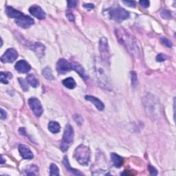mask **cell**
Segmentation results:
<instances>
[{
    "instance_id": "52a82bcc",
    "label": "cell",
    "mask_w": 176,
    "mask_h": 176,
    "mask_svg": "<svg viewBox=\"0 0 176 176\" xmlns=\"http://www.w3.org/2000/svg\"><path fill=\"white\" fill-rule=\"evenodd\" d=\"M28 105L34 114L37 117H40L43 113V108L41 102L37 98L32 97L28 100Z\"/></svg>"
},
{
    "instance_id": "ac0fdd59",
    "label": "cell",
    "mask_w": 176,
    "mask_h": 176,
    "mask_svg": "<svg viewBox=\"0 0 176 176\" xmlns=\"http://www.w3.org/2000/svg\"><path fill=\"white\" fill-rule=\"evenodd\" d=\"M111 159L113 166L116 168H120L123 166V158L120 156L119 155L115 153H112L111 154Z\"/></svg>"
},
{
    "instance_id": "1f68e13d",
    "label": "cell",
    "mask_w": 176,
    "mask_h": 176,
    "mask_svg": "<svg viewBox=\"0 0 176 176\" xmlns=\"http://www.w3.org/2000/svg\"><path fill=\"white\" fill-rule=\"evenodd\" d=\"M139 3H140L141 6L143 7V8H147L149 6L150 2L149 1H147V0H144V1H140Z\"/></svg>"
},
{
    "instance_id": "44dd1931",
    "label": "cell",
    "mask_w": 176,
    "mask_h": 176,
    "mask_svg": "<svg viewBox=\"0 0 176 176\" xmlns=\"http://www.w3.org/2000/svg\"><path fill=\"white\" fill-rule=\"evenodd\" d=\"M48 129L53 133H58L60 132L61 129L59 123L55 121H50L49 123H48Z\"/></svg>"
},
{
    "instance_id": "5bb4252c",
    "label": "cell",
    "mask_w": 176,
    "mask_h": 176,
    "mask_svg": "<svg viewBox=\"0 0 176 176\" xmlns=\"http://www.w3.org/2000/svg\"><path fill=\"white\" fill-rule=\"evenodd\" d=\"M30 48L36 53L38 57H42L45 53V46L42 43L36 42L30 45Z\"/></svg>"
},
{
    "instance_id": "d590c367",
    "label": "cell",
    "mask_w": 176,
    "mask_h": 176,
    "mask_svg": "<svg viewBox=\"0 0 176 176\" xmlns=\"http://www.w3.org/2000/svg\"><path fill=\"white\" fill-rule=\"evenodd\" d=\"M66 16L68 17V19L70 21L72 22H74V15L72 14V13H68L66 14Z\"/></svg>"
},
{
    "instance_id": "30bf717a",
    "label": "cell",
    "mask_w": 176,
    "mask_h": 176,
    "mask_svg": "<svg viewBox=\"0 0 176 176\" xmlns=\"http://www.w3.org/2000/svg\"><path fill=\"white\" fill-rule=\"evenodd\" d=\"M15 23L19 26L23 28H28L33 25L34 23V21L32 17L25 15L23 14L22 16H21L18 19H15Z\"/></svg>"
},
{
    "instance_id": "8992f818",
    "label": "cell",
    "mask_w": 176,
    "mask_h": 176,
    "mask_svg": "<svg viewBox=\"0 0 176 176\" xmlns=\"http://www.w3.org/2000/svg\"><path fill=\"white\" fill-rule=\"evenodd\" d=\"M96 73L100 83L103 85L104 88H109V83L108 81V76L105 73V69L102 67L101 63H99L98 66L96 65Z\"/></svg>"
},
{
    "instance_id": "4dcf8cb0",
    "label": "cell",
    "mask_w": 176,
    "mask_h": 176,
    "mask_svg": "<svg viewBox=\"0 0 176 176\" xmlns=\"http://www.w3.org/2000/svg\"><path fill=\"white\" fill-rule=\"evenodd\" d=\"M167 59V57L164 54H159L156 57V61L158 62H163Z\"/></svg>"
},
{
    "instance_id": "83f0119b",
    "label": "cell",
    "mask_w": 176,
    "mask_h": 176,
    "mask_svg": "<svg viewBox=\"0 0 176 176\" xmlns=\"http://www.w3.org/2000/svg\"><path fill=\"white\" fill-rule=\"evenodd\" d=\"M19 83L21 85V86H22V89H23V91H28V82L26 81L23 78H19Z\"/></svg>"
},
{
    "instance_id": "603a6c76",
    "label": "cell",
    "mask_w": 176,
    "mask_h": 176,
    "mask_svg": "<svg viewBox=\"0 0 176 176\" xmlns=\"http://www.w3.org/2000/svg\"><path fill=\"white\" fill-rule=\"evenodd\" d=\"M39 171V168L36 165L32 164L31 166L27 167L26 169L24 170V174L26 175H36V171Z\"/></svg>"
},
{
    "instance_id": "d6986e66",
    "label": "cell",
    "mask_w": 176,
    "mask_h": 176,
    "mask_svg": "<svg viewBox=\"0 0 176 176\" xmlns=\"http://www.w3.org/2000/svg\"><path fill=\"white\" fill-rule=\"evenodd\" d=\"M63 163V164H64L65 167L66 168V169L69 172H70L72 174L75 175H83V173H81V172H79L78 170H76V169H74V168H72L70 167V163H69V161H68V158L67 156H65L64 157Z\"/></svg>"
},
{
    "instance_id": "ba28073f",
    "label": "cell",
    "mask_w": 176,
    "mask_h": 176,
    "mask_svg": "<svg viewBox=\"0 0 176 176\" xmlns=\"http://www.w3.org/2000/svg\"><path fill=\"white\" fill-rule=\"evenodd\" d=\"M72 70V63L65 60V58H61L57 63V70L59 74H66Z\"/></svg>"
},
{
    "instance_id": "8fae6325",
    "label": "cell",
    "mask_w": 176,
    "mask_h": 176,
    "mask_svg": "<svg viewBox=\"0 0 176 176\" xmlns=\"http://www.w3.org/2000/svg\"><path fill=\"white\" fill-rule=\"evenodd\" d=\"M29 12L31 15L39 19H44L46 18V13L40 6L37 5H34L30 7Z\"/></svg>"
},
{
    "instance_id": "7c38bea8",
    "label": "cell",
    "mask_w": 176,
    "mask_h": 176,
    "mask_svg": "<svg viewBox=\"0 0 176 176\" xmlns=\"http://www.w3.org/2000/svg\"><path fill=\"white\" fill-rule=\"evenodd\" d=\"M15 68L17 72H19V73L24 74V73H27V72H28L30 70L31 66L25 60H20L17 62Z\"/></svg>"
},
{
    "instance_id": "5b68a950",
    "label": "cell",
    "mask_w": 176,
    "mask_h": 176,
    "mask_svg": "<svg viewBox=\"0 0 176 176\" xmlns=\"http://www.w3.org/2000/svg\"><path fill=\"white\" fill-rule=\"evenodd\" d=\"M99 49L101 53V61L103 63L109 65L110 54L109 50V46L108 43V39L106 37H102L100 39L99 42Z\"/></svg>"
},
{
    "instance_id": "3957f363",
    "label": "cell",
    "mask_w": 176,
    "mask_h": 176,
    "mask_svg": "<svg viewBox=\"0 0 176 176\" xmlns=\"http://www.w3.org/2000/svg\"><path fill=\"white\" fill-rule=\"evenodd\" d=\"M74 130L70 125H67L65 127L63 135V139H62V142L61 143V149L62 151H68L69 147L73 143L74 140Z\"/></svg>"
},
{
    "instance_id": "9a60e30c",
    "label": "cell",
    "mask_w": 176,
    "mask_h": 176,
    "mask_svg": "<svg viewBox=\"0 0 176 176\" xmlns=\"http://www.w3.org/2000/svg\"><path fill=\"white\" fill-rule=\"evenodd\" d=\"M85 99L88 101L92 102L93 104L95 105L96 108L98 110H100V111H103V110L105 109V105L103 103V102L101 101H100L98 98L94 97V96L88 95L85 96Z\"/></svg>"
},
{
    "instance_id": "f546056e",
    "label": "cell",
    "mask_w": 176,
    "mask_h": 176,
    "mask_svg": "<svg viewBox=\"0 0 176 176\" xmlns=\"http://www.w3.org/2000/svg\"><path fill=\"white\" fill-rule=\"evenodd\" d=\"M161 41H162V43H163L164 45H165V46L168 47V48H172V46H173V43H172L171 41L167 39V38L166 37H163L161 39Z\"/></svg>"
},
{
    "instance_id": "74e56055",
    "label": "cell",
    "mask_w": 176,
    "mask_h": 176,
    "mask_svg": "<svg viewBox=\"0 0 176 176\" xmlns=\"http://www.w3.org/2000/svg\"><path fill=\"white\" fill-rule=\"evenodd\" d=\"M83 6L85 7V8L89 9V10H90V9H92V8H94V5L92 4V3H85V4H84Z\"/></svg>"
},
{
    "instance_id": "9c48e42d",
    "label": "cell",
    "mask_w": 176,
    "mask_h": 176,
    "mask_svg": "<svg viewBox=\"0 0 176 176\" xmlns=\"http://www.w3.org/2000/svg\"><path fill=\"white\" fill-rule=\"evenodd\" d=\"M18 57L17 52L13 48H8L1 57L2 63H13Z\"/></svg>"
},
{
    "instance_id": "e0dca14e",
    "label": "cell",
    "mask_w": 176,
    "mask_h": 176,
    "mask_svg": "<svg viewBox=\"0 0 176 176\" xmlns=\"http://www.w3.org/2000/svg\"><path fill=\"white\" fill-rule=\"evenodd\" d=\"M72 70L77 72L83 79L88 78V76L86 74L84 68H83L80 64L76 63V62H73V63H72Z\"/></svg>"
},
{
    "instance_id": "484cf974",
    "label": "cell",
    "mask_w": 176,
    "mask_h": 176,
    "mask_svg": "<svg viewBox=\"0 0 176 176\" xmlns=\"http://www.w3.org/2000/svg\"><path fill=\"white\" fill-rule=\"evenodd\" d=\"M50 169V175L52 176L59 175V169H58V167L55 164H51Z\"/></svg>"
},
{
    "instance_id": "2e32d148",
    "label": "cell",
    "mask_w": 176,
    "mask_h": 176,
    "mask_svg": "<svg viewBox=\"0 0 176 176\" xmlns=\"http://www.w3.org/2000/svg\"><path fill=\"white\" fill-rule=\"evenodd\" d=\"M6 15H8L10 18H15L18 19L19 17L21 16H22L23 15V13L22 12H20L19 10H16L13 7L10 6H7L6 8Z\"/></svg>"
},
{
    "instance_id": "836d02e7",
    "label": "cell",
    "mask_w": 176,
    "mask_h": 176,
    "mask_svg": "<svg viewBox=\"0 0 176 176\" xmlns=\"http://www.w3.org/2000/svg\"><path fill=\"white\" fill-rule=\"evenodd\" d=\"M123 2L126 4L127 6H128L129 7H135L136 3L133 1H130V0H127V1H123Z\"/></svg>"
},
{
    "instance_id": "277c9868",
    "label": "cell",
    "mask_w": 176,
    "mask_h": 176,
    "mask_svg": "<svg viewBox=\"0 0 176 176\" xmlns=\"http://www.w3.org/2000/svg\"><path fill=\"white\" fill-rule=\"evenodd\" d=\"M109 18L116 22H121L129 18V13L125 9L120 8L119 6L113 7L108 11Z\"/></svg>"
},
{
    "instance_id": "4fadbf2b",
    "label": "cell",
    "mask_w": 176,
    "mask_h": 176,
    "mask_svg": "<svg viewBox=\"0 0 176 176\" xmlns=\"http://www.w3.org/2000/svg\"><path fill=\"white\" fill-rule=\"evenodd\" d=\"M19 151L22 156L23 159L26 160H31L34 158V155L32 151L28 147L24 144H20L19 146Z\"/></svg>"
},
{
    "instance_id": "cb8c5ba5",
    "label": "cell",
    "mask_w": 176,
    "mask_h": 176,
    "mask_svg": "<svg viewBox=\"0 0 176 176\" xmlns=\"http://www.w3.org/2000/svg\"><path fill=\"white\" fill-rule=\"evenodd\" d=\"M42 75L48 80H53L54 79L53 72H52L51 68L49 67H46L43 69L42 71Z\"/></svg>"
},
{
    "instance_id": "6da1fadb",
    "label": "cell",
    "mask_w": 176,
    "mask_h": 176,
    "mask_svg": "<svg viewBox=\"0 0 176 176\" xmlns=\"http://www.w3.org/2000/svg\"><path fill=\"white\" fill-rule=\"evenodd\" d=\"M115 34L118 42L125 46L128 53L134 58L140 57V52L135 38L129 32L122 27L117 28L115 30Z\"/></svg>"
},
{
    "instance_id": "4316f807",
    "label": "cell",
    "mask_w": 176,
    "mask_h": 176,
    "mask_svg": "<svg viewBox=\"0 0 176 176\" xmlns=\"http://www.w3.org/2000/svg\"><path fill=\"white\" fill-rule=\"evenodd\" d=\"M160 15H161L162 17H163V19H170V18H171V17H172L171 13L168 10H163L160 13Z\"/></svg>"
},
{
    "instance_id": "d4e9b609",
    "label": "cell",
    "mask_w": 176,
    "mask_h": 176,
    "mask_svg": "<svg viewBox=\"0 0 176 176\" xmlns=\"http://www.w3.org/2000/svg\"><path fill=\"white\" fill-rule=\"evenodd\" d=\"M13 74L8 72H1V82L3 84L8 83V79L12 78Z\"/></svg>"
},
{
    "instance_id": "7a4b0ae2",
    "label": "cell",
    "mask_w": 176,
    "mask_h": 176,
    "mask_svg": "<svg viewBox=\"0 0 176 176\" xmlns=\"http://www.w3.org/2000/svg\"><path fill=\"white\" fill-rule=\"evenodd\" d=\"M91 151L89 148L84 144H80L76 148L74 153V157L76 160L83 166H87L90 161Z\"/></svg>"
},
{
    "instance_id": "d6a6232c",
    "label": "cell",
    "mask_w": 176,
    "mask_h": 176,
    "mask_svg": "<svg viewBox=\"0 0 176 176\" xmlns=\"http://www.w3.org/2000/svg\"><path fill=\"white\" fill-rule=\"evenodd\" d=\"M149 170L150 172V174L152 175H158V171L155 168L151 166V165H149Z\"/></svg>"
},
{
    "instance_id": "f1b7e54d",
    "label": "cell",
    "mask_w": 176,
    "mask_h": 176,
    "mask_svg": "<svg viewBox=\"0 0 176 176\" xmlns=\"http://www.w3.org/2000/svg\"><path fill=\"white\" fill-rule=\"evenodd\" d=\"M131 75H132V85L133 88L136 87V85L138 83V78H137V74L134 71L131 72Z\"/></svg>"
},
{
    "instance_id": "7402d4cb",
    "label": "cell",
    "mask_w": 176,
    "mask_h": 176,
    "mask_svg": "<svg viewBox=\"0 0 176 176\" xmlns=\"http://www.w3.org/2000/svg\"><path fill=\"white\" fill-rule=\"evenodd\" d=\"M63 84L68 89H74L76 87V82L74 80V78H72V77H68L67 78L64 79L63 81Z\"/></svg>"
},
{
    "instance_id": "8d00e7d4",
    "label": "cell",
    "mask_w": 176,
    "mask_h": 176,
    "mask_svg": "<svg viewBox=\"0 0 176 176\" xmlns=\"http://www.w3.org/2000/svg\"><path fill=\"white\" fill-rule=\"evenodd\" d=\"M0 112H1V116H0V118H1L2 120H4L7 117V113L6 111H4V109H1L0 110Z\"/></svg>"
},
{
    "instance_id": "ffe728a7",
    "label": "cell",
    "mask_w": 176,
    "mask_h": 176,
    "mask_svg": "<svg viewBox=\"0 0 176 176\" xmlns=\"http://www.w3.org/2000/svg\"><path fill=\"white\" fill-rule=\"evenodd\" d=\"M26 81L28 82V83L33 88H37L39 85V82L38 81V79L32 74H30L27 76Z\"/></svg>"
},
{
    "instance_id": "e575fe53",
    "label": "cell",
    "mask_w": 176,
    "mask_h": 176,
    "mask_svg": "<svg viewBox=\"0 0 176 176\" xmlns=\"http://www.w3.org/2000/svg\"><path fill=\"white\" fill-rule=\"evenodd\" d=\"M77 1H68V6L69 8H74L77 5Z\"/></svg>"
},
{
    "instance_id": "f35d334b",
    "label": "cell",
    "mask_w": 176,
    "mask_h": 176,
    "mask_svg": "<svg viewBox=\"0 0 176 176\" xmlns=\"http://www.w3.org/2000/svg\"><path fill=\"white\" fill-rule=\"evenodd\" d=\"M4 163H6V160H4V158H3V156H2V158H1V164H3Z\"/></svg>"
}]
</instances>
